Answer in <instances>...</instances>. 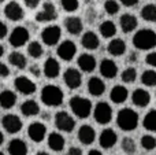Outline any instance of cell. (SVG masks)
Returning <instances> with one entry per match:
<instances>
[{
  "mask_svg": "<svg viewBox=\"0 0 156 155\" xmlns=\"http://www.w3.org/2000/svg\"><path fill=\"white\" fill-rule=\"evenodd\" d=\"M60 4H62L63 10L67 11V13H74L80 7V2L78 0H60Z\"/></svg>",
  "mask_w": 156,
  "mask_h": 155,
  "instance_id": "42",
  "label": "cell"
},
{
  "mask_svg": "<svg viewBox=\"0 0 156 155\" xmlns=\"http://www.w3.org/2000/svg\"><path fill=\"white\" fill-rule=\"evenodd\" d=\"M94 121L100 125H107L112 120V109L107 102H99L93 109Z\"/></svg>",
  "mask_w": 156,
  "mask_h": 155,
  "instance_id": "5",
  "label": "cell"
},
{
  "mask_svg": "<svg viewBox=\"0 0 156 155\" xmlns=\"http://www.w3.org/2000/svg\"><path fill=\"white\" fill-rule=\"evenodd\" d=\"M16 103V95L15 92L10 89H4L0 92V107L3 109H12Z\"/></svg>",
  "mask_w": 156,
  "mask_h": 155,
  "instance_id": "31",
  "label": "cell"
},
{
  "mask_svg": "<svg viewBox=\"0 0 156 155\" xmlns=\"http://www.w3.org/2000/svg\"><path fill=\"white\" fill-rule=\"evenodd\" d=\"M121 147H122V150H123L125 154H129V155L134 154L136 150H137V144H136V142L132 139V137H125L121 143Z\"/></svg>",
  "mask_w": 156,
  "mask_h": 155,
  "instance_id": "39",
  "label": "cell"
},
{
  "mask_svg": "<svg viewBox=\"0 0 156 155\" xmlns=\"http://www.w3.org/2000/svg\"><path fill=\"white\" fill-rule=\"evenodd\" d=\"M107 51L112 56H121L126 52V43L122 38H112L107 45Z\"/></svg>",
  "mask_w": 156,
  "mask_h": 155,
  "instance_id": "28",
  "label": "cell"
},
{
  "mask_svg": "<svg viewBox=\"0 0 156 155\" xmlns=\"http://www.w3.org/2000/svg\"><path fill=\"white\" fill-rule=\"evenodd\" d=\"M58 18V11L55 7L54 3L51 2H45L41 7V10L36 14V21L45 23V22H52Z\"/></svg>",
  "mask_w": 156,
  "mask_h": 155,
  "instance_id": "9",
  "label": "cell"
},
{
  "mask_svg": "<svg viewBox=\"0 0 156 155\" xmlns=\"http://www.w3.org/2000/svg\"><path fill=\"white\" fill-rule=\"evenodd\" d=\"M27 136L32 142L41 143L47 136V126L43 122H32L27 128Z\"/></svg>",
  "mask_w": 156,
  "mask_h": 155,
  "instance_id": "14",
  "label": "cell"
},
{
  "mask_svg": "<svg viewBox=\"0 0 156 155\" xmlns=\"http://www.w3.org/2000/svg\"><path fill=\"white\" fill-rule=\"evenodd\" d=\"M133 45L141 51H149L156 47V33L152 29H140L133 36Z\"/></svg>",
  "mask_w": 156,
  "mask_h": 155,
  "instance_id": "3",
  "label": "cell"
},
{
  "mask_svg": "<svg viewBox=\"0 0 156 155\" xmlns=\"http://www.w3.org/2000/svg\"><path fill=\"white\" fill-rule=\"evenodd\" d=\"M8 63H10L11 66H14V67L22 70V69L26 67L27 59H26V56H25L22 52L14 51V52H11V54L8 55Z\"/></svg>",
  "mask_w": 156,
  "mask_h": 155,
  "instance_id": "32",
  "label": "cell"
},
{
  "mask_svg": "<svg viewBox=\"0 0 156 155\" xmlns=\"http://www.w3.org/2000/svg\"><path fill=\"white\" fill-rule=\"evenodd\" d=\"M81 44L85 49H89V51H94V49L99 48V44H100V40H99V36L96 34L94 32H88L83 33L82 38H81Z\"/></svg>",
  "mask_w": 156,
  "mask_h": 155,
  "instance_id": "25",
  "label": "cell"
},
{
  "mask_svg": "<svg viewBox=\"0 0 156 155\" xmlns=\"http://www.w3.org/2000/svg\"><path fill=\"white\" fill-rule=\"evenodd\" d=\"M121 78H122V81L126 82V84H132V82H134L136 80H137V70H136L133 66L126 67L122 71Z\"/></svg>",
  "mask_w": 156,
  "mask_h": 155,
  "instance_id": "38",
  "label": "cell"
},
{
  "mask_svg": "<svg viewBox=\"0 0 156 155\" xmlns=\"http://www.w3.org/2000/svg\"><path fill=\"white\" fill-rule=\"evenodd\" d=\"M3 142H4V135H3V132L0 131V146L3 144Z\"/></svg>",
  "mask_w": 156,
  "mask_h": 155,
  "instance_id": "52",
  "label": "cell"
},
{
  "mask_svg": "<svg viewBox=\"0 0 156 155\" xmlns=\"http://www.w3.org/2000/svg\"><path fill=\"white\" fill-rule=\"evenodd\" d=\"M143 126L149 132H156V110H149L143 121Z\"/></svg>",
  "mask_w": 156,
  "mask_h": 155,
  "instance_id": "35",
  "label": "cell"
},
{
  "mask_svg": "<svg viewBox=\"0 0 156 155\" xmlns=\"http://www.w3.org/2000/svg\"><path fill=\"white\" fill-rule=\"evenodd\" d=\"M30 38V33L26 27L23 26H16L12 29V32L10 33V37H8V41L12 47L15 48H21L25 44L29 41Z\"/></svg>",
  "mask_w": 156,
  "mask_h": 155,
  "instance_id": "8",
  "label": "cell"
},
{
  "mask_svg": "<svg viewBox=\"0 0 156 155\" xmlns=\"http://www.w3.org/2000/svg\"><path fill=\"white\" fill-rule=\"evenodd\" d=\"M100 74L104 78L112 80L118 74V66L112 59H103L100 62Z\"/></svg>",
  "mask_w": 156,
  "mask_h": 155,
  "instance_id": "18",
  "label": "cell"
},
{
  "mask_svg": "<svg viewBox=\"0 0 156 155\" xmlns=\"http://www.w3.org/2000/svg\"><path fill=\"white\" fill-rule=\"evenodd\" d=\"M63 81L67 85V88H70V89H77V88H80L81 84H82V74H81V71H78V69L69 67V69H66L65 73H63Z\"/></svg>",
  "mask_w": 156,
  "mask_h": 155,
  "instance_id": "12",
  "label": "cell"
},
{
  "mask_svg": "<svg viewBox=\"0 0 156 155\" xmlns=\"http://www.w3.org/2000/svg\"><path fill=\"white\" fill-rule=\"evenodd\" d=\"M140 143H141V147H143L144 150L152 151L156 147V137L152 136V135H144V136H141Z\"/></svg>",
  "mask_w": 156,
  "mask_h": 155,
  "instance_id": "40",
  "label": "cell"
},
{
  "mask_svg": "<svg viewBox=\"0 0 156 155\" xmlns=\"http://www.w3.org/2000/svg\"><path fill=\"white\" fill-rule=\"evenodd\" d=\"M99 30H100V34L104 38H111L116 34V30L118 29H116V25L112 21H104L99 26Z\"/></svg>",
  "mask_w": 156,
  "mask_h": 155,
  "instance_id": "33",
  "label": "cell"
},
{
  "mask_svg": "<svg viewBox=\"0 0 156 155\" xmlns=\"http://www.w3.org/2000/svg\"><path fill=\"white\" fill-rule=\"evenodd\" d=\"M141 82L145 87H155L156 85V71L149 69V70L143 71L141 74Z\"/></svg>",
  "mask_w": 156,
  "mask_h": 155,
  "instance_id": "37",
  "label": "cell"
},
{
  "mask_svg": "<svg viewBox=\"0 0 156 155\" xmlns=\"http://www.w3.org/2000/svg\"><path fill=\"white\" fill-rule=\"evenodd\" d=\"M19 110H21V114L25 117H33V115H37L40 113V106L33 99H29V100H25L21 104Z\"/></svg>",
  "mask_w": 156,
  "mask_h": 155,
  "instance_id": "30",
  "label": "cell"
},
{
  "mask_svg": "<svg viewBox=\"0 0 156 155\" xmlns=\"http://www.w3.org/2000/svg\"><path fill=\"white\" fill-rule=\"evenodd\" d=\"M88 92L92 96H101L105 92V84L100 77H90L88 81Z\"/></svg>",
  "mask_w": 156,
  "mask_h": 155,
  "instance_id": "27",
  "label": "cell"
},
{
  "mask_svg": "<svg viewBox=\"0 0 156 155\" xmlns=\"http://www.w3.org/2000/svg\"><path fill=\"white\" fill-rule=\"evenodd\" d=\"M140 15L147 22H156V5L155 4L144 5L140 11Z\"/></svg>",
  "mask_w": 156,
  "mask_h": 155,
  "instance_id": "34",
  "label": "cell"
},
{
  "mask_svg": "<svg viewBox=\"0 0 156 155\" xmlns=\"http://www.w3.org/2000/svg\"><path fill=\"white\" fill-rule=\"evenodd\" d=\"M10 76V67H8L5 63L0 62V77L2 78H5V77Z\"/></svg>",
  "mask_w": 156,
  "mask_h": 155,
  "instance_id": "45",
  "label": "cell"
},
{
  "mask_svg": "<svg viewBox=\"0 0 156 155\" xmlns=\"http://www.w3.org/2000/svg\"><path fill=\"white\" fill-rule=\"evenodd\" d=\"M145 62H147V65L152 66V67H156V51H152L147 55Z\"/></svg>",
  "mask_w": 156,
  "mask_h": 155,
  "instance_id": "43",
  "label": "cell"
},
{
  "mask_svg": "<svg viewBox=\"0 0 156 155\" xmlns=\"http://www.w3.org/2000/svg\"><path fill=\"white\" fill-rule=\"evenodd\" d=\"M88 155H103V154L100 153L99 150H90V151L88 153Z\"/></svg>",
  "mask_w": 156,
  "mask_h": 155,
  "instance_id": "51",
  "label": "cell"
},
{
  "mask_svg": "<svg viewBox=\"0 0 156 155\" xmlns=\"http://www.w3.org/2000/svg\"><path fill=\"white\" fill-rule=\"evenodd\" d=\"M47 143H48V147L51 148L55 153H60V151L65 150L66 146V140L65 137L62 136L58 132H52V133L48 135V139H47Z\"/></svg>",
  "mask_w": 156,
  "mask_h": 155,
  "instance_id": "24",
  "label": "cell"
},
{
  "mask_svg": "<svg viewBox=\"0 0 156 155\" xmlns=\"http://www.w3.org/2000/svg\"><path fill=\"white\" fill-rule=\"evenodd\" d=\"M55 126L60 132L70 133L76 128V121H74V118L67 111H58L55 114Z\"/></svg>",
  "mask_w": 156,
  "mask_h": 155,
  "instance_id": "7",
  "label": "cell"
},
{
  "mask_svg": "<svg viewBox=\"0 0 156 155\" xmlns=\"http://www.w3.org/2000/svg\"><path fill=\"white\" fill-rule=\"evenodd\" d=\"M4 15L10 21H21L25 16V11L18 2H10L4 7Z\"/></svg>",
  "mask_w": 156,
  "mask_h": 155,
  "instance_id": "15",
  "label": "cell"
},
{
  "mask_svg": "<svg viewBox=\"0 0 156 155\" xmlns=\"http://www.w3.org/2000/svg\"><path fill=\"white\" fill-rule=\"evenodd\" d=\"M127 62H129V63H134V62H137V55H136V54H130V56L129 58H127Z\"/></svg>",
  "mask_w": 156,
  "mask_h": 155,
  "instance_id": "50",
  "label": "cell"
},
{
  "mask_svg": "<svg viewBox=\"0 0 156 155\" xmlns=\"http://www.w3.org/2000/svg\"><path fill=\"white\" fill-rule=\"evenodd\" d=\"M77 54V45L74 41L71 40H65L58 45V56L62 60L70 62Z\"/></svg>",
  "mask_w": 156,
  "mask_h": 155,
  "instance_id": "11",
  "label": "cell"
},
{
  "mask_svg": "<svg viewBox=\"0 0 156 155\" xmlns=\"http://www.w3.org/2000/svg\"><path fill=\"white\" fill-rule=\"evenodd\" d=\"M127 98H129V91H127L126 87H123V85H121V84H116L110 92L111 102L115 104L125 103Z\"/></svg>",
  "mask_w": 156,
  "mask_h": 155,
  "instance_id": "22",
  "label": "cell"
},
{
  "mask_svg": "<svg viewBox=\"0 0 156 155\" xmlns=\"http://www.w3.org/2000/svg\"><path fill=\"white\" fill-rule=\"evenodd\" d=\"M78 140L83 146H89L96 140V132L90 125H82L78 129Z\"/></svg>",
  "mask_w": 156,
  "mask_h": 155,
  "instance_id": "23",
  "label": "cell"
},
{
  "mask_svg": "<svg viewBox=\"0 0 156 155\" xmlns=\"http://www.w3.org/2000/svg\"><path fill=\"white\" fill-rule=\"evenodd\" d=\"M104 11L108 15H115L119 11V3L116 0H105L104 3Z\"/></svg>",
  "mask_w": 156,
  "mask_h": 155,
  "instance_id": "41",
  "label": "cell"
},
{
  "mask_svg": "<svg viewBox=\"0 0 156 155\" xmlns=\"http://www.w3.org/2000/svg\"><path fill=\"white\" fill-rule=\"evenodd\" d=\"M40 2L41 0H23L25 5L29 7V8H37L38 4H40Z\"/></svg>",
  "mask_w": 156,
  "mask_h": 155,
  "instance_id": "46",
  "label": "cell"
},
{
  "mask_svg": "<svg viewBox=\"0 0 156 155\" xmlns=\"http://www.w3.org/2000/svg\"><path fill=\"white\" fill-rule=\"evenodd\" d=\"M40 99L45 106L48 107H59L63 103L65 99V93H63L62 88L54 84H48L41 89Z\"/></svg>",
  "mask_w": 156,
  "mask_h": 155,
  "instance_id": "2",
  "label": "cell"
},
{
  "mask_svg": "<svg viewBox=\"0 0 156 155\" xmlns=\"http://www.w3.org/2000/svg\"><path fill=\"white\" fill-rule=\"evenodd\" d=\"M132 102L137 107H147L151 103V93L147 89L138 88L132 93Z\"/></svg>",
  "mask_w": 156,
  "mask_h": 155,
  "instance_id": "21",
  "label": "cell"
},
{
  "mask_svg": "<svg viewBox=\"0 0 156 155\" xmlns=\"http://www.w3.org/2000/svg\"><path fill=\"white\" fill-rule=\"evenodd\" d=\"M138 121H140L138 113L130 109V107H125V109L119 110L118 114H116V125L119 129L125 132L134 131L138 126Z\"/></svg>",
  "mask_w": 156,
  "mask_h": 155,
  "instance_id": "1",
  "label": "cell"
},
{
  "mask_svg": "<svg viewBox=\"0 0 156 155\" xmlns=\"http://www.w3.org/2000/svg\"><path fill=\"white\" fill-rule=\"evenodd\" d=\"M0 155H4V154H3V153H2V151H0Z\"/></svg>",
  "mask_w": 156,
  "mask_h": 155,
  "instance_id": "56",
  "label": "cell"
},
{
  "mask_svg": "<svg viewBox=\"0 0 156 155\" xmlns=\"http://www.w3.org/2000/svg\"><path fill=\"white\" fill-rule=\"evenodd\" d=\"M2 125L3 128H4V131L7 132V133H18L19 131L22 129V126H23V124H22L21 118L18 117V115L15 114H7L3 117L2 120Z\"/></svg>",
  "mask_w": 156,
  "mask_h": 155,
  "instance_id": "13",
  "label": "cell"
},
{
  "mask_svg": "<svg viewBox=\"0 0 156 155\" xmlns=\"http://www.w3.org/2000/svg\"><path fill=\"white\" fill-rule=\"evenodd\" d=\"M116 142H118V135H116L111 128H105L104 131L100 133L99 143L104 150H110V148H112L116 144Z\"/></svg>",
  "mask_w": 156,
  "mask_h": 155,
  "instance_id": "16",
  "label": "cell"
},
{
  "mask_svg": "<svg viewBox=\"0 0 156 155\" xmlns=\"http://www.w3.org/2000/svg\"><path fill=\"white\" fill-rule=\"evenodd\" d=\"M60 37H62V29L58 25H49V26H45L41 30V40L48 47L56 45L59 43Z\"/></svg>",
  "mask_w": 156,
  "mask_h": 155,
  "instance_id": "6",
  "label": "cell"
},
{
  "mask_svg": "<svg viewBox=\"0 0 156 155\" xmlns=\"http://www.w3.org/2000/svg\"><path fill=\"white\" fill-rule=\"evenodd\" d=\"M66 155H82V150L78 147H70L67 150V154Z\"/></svg>",
  "mask_w": 156,
  "mask_h": 155,
  "instance_id": "48",
  "label": "cell"
},
{
  "mask_svg": "<svg viewBox=\"0 0 156 155\" xmlns=\"http://www.w3.org/2000/svg\"><path fill=\"white\" fill-rule=\"evenodd\" d=\"M7 151L10 155H27L29 148H27V144L22 139H12L8 143Z\"/></svg>",
  "mask_w": 156,
  "mask_h": 155,
  "instance_id": "26",
  "label": "cell"
},
{
  "mask_svg": "<svg viewBox=\"0 0 156 155\" xmlns=\"http://www.w3.org/2000/svg\"><path fill=\"white\" fill-rule=\"evenodd\" d=\"M7 33H8V27H7V25H5L4 22L0 21V40H2V38H4L5 36H7Z\"/></svg>",
  "mask_w": 156,
  "mask_h": 155,
  "instance_id": "47",
  "label": "cell"
},
{
  "mask_svg": "<svg viewBox=\"0 0 156 155\" xmlns=\"http://www.w3.org/2000/svg\"><path fill=\"white\" fill-rule=\"evenodd\" d=\"M43 73L47 78L54 80L60 74V65L55 58H48V59L44 62L43 66Z\"/></svg>",
  "mask_w": 156,
  "mask_h": 155,
  "instance_id": "17",
  "label": "cell"
},
{
  "mask_svg": "<svg viewBox=\"0 0 156 155\" xmlns=\"http://www.w3.org/2000/svg\"><path fill=\"white\" fill-rule=\"evenodd\" d=\"M77 63H78V67L82 71H85V73H92L97 66L96 58L90 54H81L80 56H78Z\"/></svg>",
  "mask_w": 156,
  "mask_h": 155,
  "instance_id": "20",
  "label": "cell"
},
{
  "mask_svg": "<svg viewBox=\"0 0 156 155\" xmlns=\"http://www.w3.org/2000/svg\"><path fill=\"white\" fill-rule=\"evenodd\" d=\"M3 54H4V48H3V45L0 44V58L3 56Z\"/></svg>",
  "mask_w": 156,
  "mask_h": 155,
  "instance_id": "54",
  "label": "cell"
},
{
  "mask_svg": "<svg viewBox=\"0 0 156 155\" xmlns=\"http://www.w3.org/2000/svg\"><path fill=\"white\" fill-rule=\"evenodd\" d=\"M119 2H121L125 7H133V5H136L138 3V0H119Z\"/></svg>",
  "mask_w": 156,
  "mask_h": 155,
  "instance_id": "49",
  "label": "cell"
},
{
  "mask_svg": "<svg viewBox=\"0 0 156 155\" xmlns=\"http://www.w3.org/2000/svg\"><path fill=\"white\" fill-rule=\"evenodd\" d=\"M14 87H15V89L18 91L19 93L26 95V96L33 95V93L36 92V89H37L34 81H32L29 77H25V76L16 77L15 81H14Z\"/></svg>",
  "mask_w": 156,
  "mask_h": 155,
  "instance_id": "10",
  "label": "cell"
},
{
  "mask_svg": "<svg viewBox=\"0 0 156 155\" xmlns=\"http://www.w3.org/2000/svg\"><path fill=\"white\" fill-rule=\"evenodd\" d=\"M43 52H44V48L38 41H30L29 43V45H27V54H29L32 58L38 59V58H41Z\"/></svg>",
  "mask_w": 156,
  "mask_h": 155,
  "instance_id": "36",
  "label": "cell"
},
{
  "mask_svg": "<svg viewBox=\"0 0 156 155\" xmlns=\"http://www.w3.org/2000/svg\"><path fill=\"white\" fill-rule=\"evenodd\" d=\"M3 2H5V0H0V3H3Z\"/></svg>",
  "mask_w": 156,
  "mask_h": 155,
  "instance_id": "55",
  "label": "cell"
},
{
  "mask_svg": "<svg viewBox=\"0 0 156 155\" xmlns=\"http://www.w3.org/2000/svg\"><path fill=\"white\" fill-rule=\"evenodd\" d=\"M65 27L70 34H80L83 29V23L78 16H69L65 19Z\"/></svg>",
  "mask_w": 156,
  "mask_h": 155,
  "instance_id": "29",
  "label": "cell"
},
{
  "mask_svg": "<svg viewBox=\"0 0 156 155\" xmlns=\"http://www.w3.org/2000/svg\"><path fill=\"white\" fill-rule=\"evenodd\" d=\"M137 16L133 15V14H122L121 18H119V26H121L123 33H132L133 30L137 29Z\"/></svg>",
  "mask_w": 156,
  "mask_h": 155,
  "instance_id": "19",
  "label": "cell"
},
{
  "mask_svg": "<svg viewBox=\"0 0 156 155\" xmlns=\"http://www.w3.org/2000/svg\"><path fill=\"white\" fill-rule=\"evenodd\" d=\"M29 71H30V74H32V76H34V77H36V78L41 77V73H43L38 65H32V66L29 67Z\"/></svg>",
  "mask_w": 156,
  "mask_h": 155,
  "instance_id": "44",
  "label": "cell"
},
{
  "mask_svg": "<svg viewBox=\"0 0 156 155\" xmlns=\"http://www.w3.org/2000/svg\"><path fill=\"white\" fill-rule=\"evenodd\" d=\"M36 155H51V154H48L47 151H38V153L36 154Z\"/></svg>",
  "mask_w": 156,
  "mask_h": 155,
  "instance_id": "53",
  "label": "cell"
},
{
  "mask_svg": "<svg viewBox=\"0 0 156 155\" xmlns=\"http://www.w3.org/2000/svg\"><path fill=\"white\" fill-rule=\"evenodd\" d=\"M70 109L73 114L78 118H88L92 113V102L83 96H73L70 99Z\"/></svg>",
  "mask_w": 156,
  "mask_h": 155,
  "instance_id": "4",
  "label": "cell"
}]
</instances>
